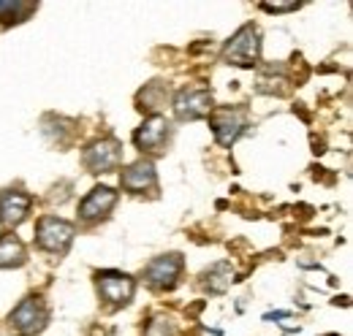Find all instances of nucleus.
<instances>
[{"mask_svg": "<svg viewBox=\"0 0 353 336\" xmlns=\"http://www.w3.org/2000/svg\"><path fill=\"white\" fill-rule=\"evenodd\" d=\"M6 326H8V331L14 336H39L49 326V306H46V301L41 295L22 298L11 309Z\"/></svg>", "mask_w": 353, "mask_h": 336, "instance_id": "1", "label": "nucleus"}, {"mask_svg": "<svg viewBox=\"0 0 353 336\" xmlns=\"http://www.w3.org/2000/svg\"><path fill=\"white\" fill-rule=\"evenodd\" d=\"M259 57H261V33L256 25L239 28L223 46V63L236 68H253L259 65Z\"/></svg>", "mask_w": 353, "mask_h": 336, "instance_id": "2", "label": "nucleus"}, {"mask_svg": "<svg viewBox=\"0 0 353 336\" xmlns=\"http://www.w3.org/2000/svg\"><path fill=\"white\" fill-rule=\"evenodd\" d=\"M172 136H174L172 123H169L163 114H152V117H147V120L141 123V127L133 133V144H136L144 155L161 158V155L169 152ZM150 158H147V160H150Z\"/></svg>", "mask_w": 353, "mask_h": 336, "instance_id": "3", "label": "nucleus"}, {"mask_svg": "<svg viewBox=\"0 0 353 336\" xmlns=\"http://www.w3.org/2000/svg\"><path fill=\"white\" fill-rule=\"evenodd\" d=\"M95 291L109 312H117L133 301L136 280L123 274V271H98L95 274Z\"/></svg>", "mask_w": 353, "mask_h": 336, "instance_id": "4", "label": "nucleus"}, {"mask_svg": "<svg viewBox=\"0 0 353 336\" xmlns=\"http://www.w3.org/2000/svg\"><path fill=\"white\" fill-rule=\"evenodd\" d=\"M182 269H185V260L179 252H169V255H161L155 260H150L141 271V280L147 288L158 291V293H166V291H174L179 277H182Z\"/></svg>", "mask_w": 353, "mask_h": 336, "instance_id": "5", "label": "nucleus"}, {"mask_svg": "<svg viewBox=\"0 0 353 336\" xmlns=\"http://www.w3.org/2000/svg\"><path fill=\"white\" fill-rule=\"evenodd\" d=\"M74 236H77L74 222L60 220V217H41L36 225V242L49 255H65L68 247L74 244Z\"/></svg>", "mask_w": 353, "mask_h": 336, "instance_id": "6", "label": "nucleus"}, {"mask_svg": "<svg viewBox=\"0 0 353 336\" xmlns=\"http://www.w3.org/2000/svg\"><path fill=\"white\" fill-rule=\"evenodd\" d=\"M120 163H123V144L117 138H95L82 152V166L95 176L117 171Z\"/></svg>", "mask_w": 353, "mask_h": 336, "instance_id": "7", "label": "nucleus"}, {"mask_svg": "<svg viewBox=\"0 0 353 336\" xmlns=\"http://www.w3.org/2000/svg\"><path fill=\"white\" fill-rule=\"evenodd\" d=\"M210 125L218 138V144L231 147L248 127V112L242 106H221L210 112Z\"/></svg>", "mask_w": 353, "mask_h": 336, "instance_id": "8", "label": "nucleus"}, {"mask_svg": "<svg viewBox=\"0 0 353 336\" xmlns=\"http://www.w3.org/2000/svg\"><path fill=\"white\" fill-rule=\"evenodd\" d=\"M120 187L131 196H150V198H158V174L152 160L141 158L131 166L123 168L120 174Z\"/></svg>", "mask_w": 353, "mask_h": 336, "instance_id": "9", "label": "nucleus"}, {"mask_svg": "<svg viewBox=\"0 0 353 336\" xmlns=\"http://www.w3.org/2000/svg\"><path fill=\"white\" fill-rule=\"evenodd\" d=\"M212 92L204 87H185L174 95V114L182 123H193L201 117H210L212 112Z\"/></svg>", "mask_w": 353, "mask_h": 336, "instance_id": "10", "label": "nucleus"}, {"mask_svg": "<svg viewBox=\"0 0 353 336\" xmlns=\"http://www.w3.org/2000/svg\"><path fill=\"white\" fill-rule=\"evenodd\" d=\"M117 207V193L106 185H98L88 193V198L79 204V220L88 222V225H95L101 220H106L112 209Z\"/></svg>", "mask_w": 353, "mask_h": 336, "instance_id": "11", "label": "nucleus"}, {"mask_svg": "<svg viewBox=\"0 0 353 336\" xmlns=\"http://www.w3.org/2000/svg\"><path fill=\"white\" fill-rule=\"evenodd\" d=\"M30 207H33V198L25 190H17V187L0 190V225L3 228L22 225L30 214Z\"/></svg>", "mask_w": 353, "mask_h": 336, "instance_id": "12", "label": "nucleus"}, {"mask_svg": "<svg viewBox=\"0 0 353 336\" xmlns=\"http://www.w3.org/2000/svg\"><path fill=\"white\" fill-rule=\"evenodd\" d=\"M28 263V250L17 233H0V269H19Z\"/></svg>", "mask_w": 353, "mask_h": 336, "instance_id": "13", "label": "nucleus"}, {"mask_svg": "<svg viewBox=\"0 0 353 336\" xmlns=\"http://www.w3.org/2000/svg\"><path fill=\"white\" fill-rule=\"evenodd\" d=\"M166 101H169V87L163 82L147 84V87L139 92V109H141V112H158L161 106H166Z\"/></svg>", "mask_w": 353, "mask_h": 336, "instance_id": "14", "label": "nucleus"}, {"mask_svg": "<svg viewBox=\"0 0 353 336\" xmlns=\"http://www.w3.org/2000/svg\"><path fill=\"white\" fill-rule=\"evenodd\" d=\"M39 6L36 3H22V0H6V3H0V25H19V22H25L33 11H36Z\"/></svg>", "mask_w": 353, "mask_h": 336, "instance_id": "15", "label": "nucleus"}, {"mask_svg": "<svg viewBox=\"0 0 353 336\" xmlns=\"http://www.w3.org/2000/svg\"><path fill=\"white\" fill-rule=\"evenodd\" d=\"M144 336H176V326L172 317H155V320H150V326H147V334Z\"/></svg>", "mask_w": 353, "mask_h": 336, "instance_id": "16", "label": "nucleus"}]
</instances>
